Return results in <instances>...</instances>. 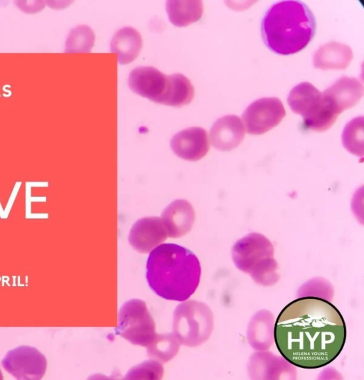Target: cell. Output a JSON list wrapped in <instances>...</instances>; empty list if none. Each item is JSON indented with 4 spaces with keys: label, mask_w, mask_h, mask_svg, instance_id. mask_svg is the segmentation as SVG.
Wrapping results in <instances>:
<instances>
[{
    "label": "cell",
    "mask_w": 364,
    "mask_h": 380,
    "mask_svg": "<svg viewBox=\"0 0 364 380\" xmlns=\"http://www.w3.org/2000/svg\"><path fill=\"white\" fill-rule=\"evenodd\" d=\"M95 36L88 26L79 25L72 28L65 45L66 53H88L94 46Z\"/></svg>",
    "instance_id": "44dd1931"
},
{
    "label": "cell",
    "mask_w": 364,
    "mask_h": 380,
    "mask_svg": "<svg viewBox=\"0 0 364 380\" xmlns=\"http://www.w3.org/2000/svg\"><path fill=\"white\" fill-rule=\"evenodd\" d=\"M181 344L174 334L163 333L156 334L146 347L149 358L166 363L176 355Z\"/></svg>",
    "instance_id": "ffe728a7"
},
{
    "label": "cell",
    "mask_w": 364,
    "mask_h": 380,
    "mask_svg": "<svg viewBox=\"0 0 364 380\" xmlns=\"http://www.w3.org/2000/svg\"><path fill=\"white\" fill-rule=\"evenodd\" d=\"M143 41L139 31L130 26L117 30L110 42V51L117 55L118 63L126 65L133 62L142 48Z\"/></svg>",
    "instance_id": "2e32d148"
},
{
    "label": "cell",
    "mask_w": 364,
    "mask_h": 380,
    "mask_svg": "<svg viewBox=\"0 0 364 380\" xmlns=\"http://www.w3.org/2000/svg\"><path fill=\"white\" fill-rule=\"evenodd\" d=\"M351 48L345 44L331 42L321 45L314 55V65L317 69L344 70L353 60Z\"/></svg>",
    "instance_id": "e0dca14e"
},
{
    "label": "cell",
    "mask_w": 364,
    "mask_h": 380,
    "mask_svg": "<svg viewBox=\"0 0 364 380\" xmlns=\"http://www.w3.org/2000/svg\"><path fill=\"white\" fill-rule=\"evenodd\" d=\"M287 102L294 113L302 116L304 127L316 131L329 129L339 115L323 93L307 82L291 90Z\"/></svg>",
    "instance_id": "5b68a950"
},
{
    "label": "cell",
    "mask_w": 364,
    "mask_h": 380,
    "mask_svg": "<svg viewBox=\"0 0 364 380\" xmlns=\"http://www.w3.org/2000/svg\"><path fill=\"white\" fill-rule=\"evenodd\" d=\"M0 379H3V375H2L1 369H0Z\"/></svg>",
    "instance_id": "d4e9b609"
},
{
    "label": "cell",
    "mask_w": 364,
    "mask_h": 380,
    "mask_svg": "<svg viewBox=\"0 0 364 380\" xmlns=\"http://www.w3.org/2000/svg\"><path fill=\"white\" fill-rule=\"evenodd\" d=\"M156 325L145 302L130 299L120 308L116 334L133 344L146 347L156 335Z\"/></svg>",
    "instance_id": "52a82bcc"
},
{
    "label": "cell",
    "mask_w": 364,
    "mask_h": 380,
    "mask_svg": "<svg viewBox=\"0 0 364 380\" xmlns=\"http://www.w3.org/2000/svg\"><path fill=\"white\" fill-rule=\"evenodd\" d=\"M344 148L350 153L363 155V116H358L350 121L344 127L342 134Z\"/></svg>",
    "instance_id": "7402d4cb"
},
{
    "label": "cell",
    "mask_w": 364,
    "mask_h": 380,
    "mask_svg": "<svg viewBox=\"0 0 364 380\" xmlns=\"http://www.w3.org/2000/svg\"><path fill=\"white\" fill-rule=\"evenodd\" d=\"M316 32L311 9L299 1L277 2L266 11L261 33L266 46L277 54L288 55L304 49Z\"/></svg>",
    "instance_id": "3957f363"
},
{
    "label": "cell",
    "mask_w": 364,
    "mask_h": 380,
    "mask_svg": "<svg viewBox=\"0 0 364 380\" xmlns=\"http://www.w3.org/2000/svg\"><path fill=\"white\" fill-rule=\"evenodd\" d=\"M195 217L193 206L183 199L171 202L161 215L167 235L171 238H178L186 234L192 229Z\"/></svg>",
    "instance_id": "5bb4252c"
},
{
    "label": "cell",
    "mask_w": 364,
    "mask_h": 380,
    "mask_svg": "<svg viewBox=\"0 0 364 380\" xmlns=\"http://www.w3.org/2000/svg\"><path fill=\"white\" fill-rule=\"evenodd\" d=\"M363 94V85L356 78L343 77L328 87L323 97L329 101L338 114L354 107Z\"/></svg>",
    "instance_id": "9a60e30c"
},
{
    "label": "cell",
    "mask_w": 364,
    "mask_h": 380,
    "mask_svg": "<svg viewBox=\"0 0 364 380\" xmlns=\"http://www.w3.org/2000/svg\"><path fill=\"white\" fill-rule=\"evenodd\" d=\"M167 232L161 219L146 217L138 219L129 230L128 241L139 253H149L167 238Z\"/></svg>",
    "instance_id": "8fae6325"
},
{
    "label": "cell",
    "mask_w": 364,
    "mask_h": 380,
    "mask_svg": "<svg viewBox=\"0 0 364 380\" xmlns=\"http://www.w3.org/2000/svg\"><path fill=\"white\" fill-rule=\"evenodd\" d=\"M170 146L178 157L191 161L203 158L209 151L207 131L201 127H189L172 136Z\"/></svg>",
    "instance_id": "7c38bea8"
},
{
    "label": "cell",
    "mask_w": 364,
    "mask_h": 380,
    "mask_svg": "<svg viewBox=\"0 0 364 380\" xmlns=\"http://www.w3.org/2000/svg\"><path fill=\"white\" fill-rule=\"evenodd\" d=\"M340 311L329 301L305 296L287 304L274 324V338L282 357L303 369H318L332 362L346 340Z\"/></svg>",
    "instance_id": "6da1fadb"
},
{
    "label": "cell",
    "mask_w": 364,
    "mask_h": 380,
    "mask_svg": "<svg viewBox=\"0 0 364 380\" xmlns=\"http://www.w3.org/2000/svg\"><path fill=\"white\" fill-rule=\"evenodd\" d=\"M194 94L191 81L183 74L173 73L167 75L166 87L159 104L181 107L191 103Z\"/></svg>",
    "instance_id": "ac0fdd59"
},
{
    "label": "cell",
    "mask_w": 364,
    "mask_h": 380,
    "mask_svg": "<svg viewBox=\"0 0 364 380\" xmlns=\"http://www.w3.org/2000/svg\"><path fill=\"white\" fill-rule=\"evenodd\" d=\"M285 115L279 98L264 97L251 103L243 112L242 119L248 134L260 135L277 126Z\"/></svg>",
    "instance_id": "9c48e42d"
},
{
    "label": "cell",
    "mask_w": 364,
    "mask_h": 380,
    "mask_svg": "<svg viewBox=\"0 0 364 380\" xmlns=\"http://www.w3.org/2000/svg\"><path fill=\"white\" fill-rule=\"evenodd\" d=\"M166 10L171 24L185 27L200 19L203 7L199 0H168Z\"/></svg>",
    "instance_id": "d6986e66"
},
{
    "label": "cell",
    "mask_w": 364,
    "mask_h": 380,
    "mask_svg": "<svg viewBox=\"0 0 364 380\" xmlns=\"http://www.w3.org/2000/svg\"><path fill=\"white\" fill-rule=\"evenodd\" d=\"M232 258L239 270L249 273L259 284L272 286L279 279L274 246L263 234L250 233L238 240L232 247Z\"/></svg>",
    "instance_id": "277c9868"
},
{
    "label": "cell",
    "mask_w": 364,
    "mask_h": 380,
    "mask_svg": "<svg viewBox=\"0 0 364 380\" xmlns=\"http://www.w3.org/2000/svg\"><path fill=\"white\" fill-rule=\"evenodd\" d=\"M146 278L159 296L183 301L198 286L201 268L197 256L187 248L171 243L154 248L146 261Z\"/></svg>",
    "instance_id": "7a4b0ae2"
},
{
    "label": "cell",
    "mask_w": 364,
    "mask_h": 380,
    "mask_svg": "<svg viewBox=\"0 0 364 380\" xmlns=\"http://www.w3.org/2000/svg\"><path fill=\"white\" fill-rule=\"evenodd\" d=\"M127 82L134 93L159 103L166 87L167 75L152 66H140L131 70Z\"/></svg>",
    "instance_id": "30bf717a"
},
{
    "label": "cell",
    "mask_w": 364,
    "mask_h": 380,
    "mask_svg": "<svg viewBox=\"0 0 364 380\" xmlns=\"http://www.w3.org/2000/svg\"><path fill=\"white\" fill-rule=\"evenodd\" d=\"M244 136V126L236 115H226L218 119L210 130L212 146L222 151H230L237 148Z\"/></svg>",
    "instance_id": "4fadbf2b"
},
{
    "label": "cell",
    "mask_w": 364,
    "mask_h": 380,
    "mask_svg": "<svg viewBox=\"0 0 364 380\" xmlns=\"http://www.w3.org/2000/svg\"><path fill=\"white\" fill-rule=\"evenodd\" d=\"M1 365L17 379L38 380L46 373L47 361L36 347L23 345L9 350L3 358Z\"/></svg>",
    "instance_id": "ba28073f"
},
{
    "label": "cell",
    "mask_w": 364,
    "mask_h": 380,
    "mask_svg": "<svg viewBox=\"0 0 364 380\" xmlns=\"http://www.w3.org/2000/svg\"><path fill=\"white\" fill-rule=\"evenodd\" d=\"M213 328V313L206 304L191 300L176 307L173 332L181 344L197 347L210 337Z\"/></svg>",
    "instance_id": "8992f818"
},
{
    "label": "cell",
    "mask_w": 364,
    "mask_h": 380,
    "mask_svg": "<svg viewBox=\"0 0 364 380\" xmlns=\"http://www.w3.org/2000/svg\"><path fill=\"white\" fill-rule=\"evenodd\" d=\"M16 6L26 13H36L41 11L45 6L43 1H16Z\"/></svg>",
    "instance_id": "cb8c5ba5"
},
{
    "label": "cell",
    "mask_w": 364,
    "mask_h": 380,
    "mask_svg": "<svg viewBox=\"0 0 364 380\" xmlns=\"http://www.w3.org/2000/svg\"><path fill=\"white\" fill-rule=\"evenodd\" d=\"M164 367L156 360L144 361L128 371L124 379H161Z\"/></svg>",
    "instance_id": "603a6c76"
}]
</instances>
